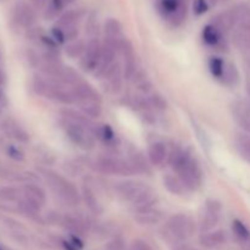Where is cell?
I'll use <instances>...</instances> for the list:
<instances>
[{"label":"cell","instance_id":"cell-1","mask_svg":"<svg viewBox=\"0 0 250 250\" xmlns=\"http://www.w3.org/2000/svg\"><path fill=\"white\" fill-rule=\"evenodd\" d=\"M168 156L171 167L177 173L186 189L197 190L203 183V172L197 159L186 149H177Z\"/></svg>","mask_w":250,"mask_h":250},{"label":"cell","instance_id":"cell-2","mask_svg":"<svg viewBox=\"0 0 250 250\" xmlns=\"http://www.w3.org/2000/svg\"><path fill=\"white\" fill-rule=\"evenodd\" d=\"M42 175L45 178L48 185L61 200L70 207H77L82 202L80 190L72 182L53 170H42Z\"/></svg>","mask_w":250,"mask_h":250},{"label":"cell","instance_id":"cell-3","mask_svg":"<svg viewBox=\"0 0 250 250\" xmlns=\"http://www.w3.org/2000/svg\"><path fill=\"white\" fill-rule=\"evenodd\" d=\"M62 128L67 138L83 150H92L95 146V137L88 128L70 120L63 119Z\"/></svg>","mask_w":250,"mask_h":250},{"label":"cell","instance_id":"cell-4","mask_svg":"<svg viewBox=\"0 0 250 250\" xmlns=\"http://www.w3.org/2000/svg\"><path fill=\"white\" fill-rule=\"evenodd\" d=\"M166 233L175 242L186 241L195 231V222L185 214H176L168 219L166 224ZM167 237V239H168Z\"/></svg>","mask_w":250,"mask_h":250},{"label":"cell","instance_id":"cell-5","mask_svg":"<svg viewBox=\"0 0 250 250\" xmlns=\"http://www.w3.org/2000/svg\"><path fill=\"white\" fill-rule=\"evenodd\" d=\"M100 172L109 176H133L136 173L131 161L117 158H103L98 161Z\"/></svg>","mask_w":250,"mask_h":250},{"label":"cell","instance_id":"cell-6","mask_svg":"<svg viewBox=\"0 0 250 250\" xmlns=\"http://www.w3.org/2000/svg\"><path fill=\"white\" fill-rule=\"evenodd\" d=\"M102 50L103 44L97 38L90 39L87 43L84 54L80 59V67L84 72L94 73L97 71L98 66H99L100 58H102Z\"/></svg>","mask_w":250,"mask_h":250},{"label":"cell","instance_id":"cell-7","mask_svg":"<svg viewBox=\"0 0 250 250\" xmlns=\"http://www.w3.org/2000/svg\"><path fill=\"white\" fill-rule=\"evenodd\" d=\"M158 9L161 16L173 24H178L186 17L183 0H158Z\"/></svg>","mask_w":250,"mask_h":250},{"label":"cell","instance_id":"cell-8","mask_svg":"<svg viewBox=\"0 0 250 250\" xmlns=\"http://www.w3.org/2000/svg\"><path fill=\"white\" fill-rule=\"evenodd\" d=\"M22 200L27 205L34 209L36 211H41L43 205L46 202V194L42 187L36 183H26L22 187Z\"/></svg>","mask_w":250,"mask_h":250},{"label":"cell","instance_id":"cell-9","mask_svg":"<svg viewBox=\"0 0 250 250\" xmlns=\"http://www.w3.org/2000/svg\"><path fill=\"white\" fill-rule=\"evenodd\" d=\"M146 188V185L142 181L125 180L116 185V193L122 200L134 202Z\"/></svg>","mask_w":250,"mask_h":250},{"label":"cell","instance_id":"cell-10","mask_svg":"<svg viewBox=\"0 0 250 250\" xmlns=\"http://www.w3.org/2000/svg\"><path fill=\"white\" fill-rule=\"evenodd\" d=\"M72 95L75 98V103H78L80 105L87 104V103H100V95L92 85L84 81H80L77 84L73 85Z\"/></svg>","mask_w":250,"mask_h":250},{"label":"cell","instance_id":"cell-11","mask_svg":"<svg viewBox=\"0 0 250 250\" xmlns=\"http://www.w3.org/2000/svg\"><path fill=\"white\" fill-rule=\"evenodd\" d=\"M15 22L23 28H29L36 22V14L29 5L19 2L12 11Z\"/></svg>","mask_w":250,"mask_h":250},{"label":"cell","instance_id":"cell-12","mask_svg":"<svg viewBox=\"0 0 250 250\" xmlns=\"http://www.w3.org/2000/svg\"><path fill=\"white\" fill-rule=\"evenodd\" d=\"M203 42L207 44L208 46L211 48H221L224 44V37H222V31L219 27L212 24H208L204 27L202 32Z\"/></svg>","mask_w":250,"mask_h":250},{"label":"cell","instance_id":"cell-13","mask_svg":"<svg viewBox=\"0 0 250 250\" xmlns=\"http://www.w3.org/2000/svg\"><path fill=\"white\" fill-rule=\"evenodd\" d=\"M168 158L167 149L163 142H154L148 148V160L150 165L161 166Z\"/></svg>","mask_w":250,"mask_h":250},{"label":"cell","instance_id":"cell-14","mask_svg":"<svg viewBox=\"0 0 250 250\" xmlns=\"http://www.w3.org/2000/svg\"><path fill=\"white\" fill-rule=\"evenodd\" d=\"M2 128H4V131L6 132L11 138L16 139L20 143H28L29 142V134L27 133L26 129L22 128L15 120H5V121L2 122Z\"/></svg>","mask_w":250,"mask_h":250},{"label":"cell","instance_id":"cell-15","mask_svg":"<svg viewBox=\"0 0 250 250\" xmlns=\"http://www.w3.org/2000/svg\"><path fill=\"white\" fill-rule=\"evenodd\" d=\"M227 241L226 232L222 229H215V231L205 232L200 237V243L203 247L208 249H214L216 247L225 244Z\"/></svg>","mask_w":250,"mask_h":250},{"label":"cell","instance_id":"cell-16","mask_svg":"<svg viewBox=\"0 0 250 250\" xmlns=\"http://www.w3.org/2000/svg\"><path fill=\"white\" fill-rule=\"evenodd\" d=\"M61 226L65 229H67L71 234H75V236L82 237L83 234L87 232V225L83 220L77 219L75 216H71V215H65L61 219Z\"/></svg>","mask_w":250,"mask_h":250},{"label":"cell","instance_id":"cell-17","mask_svg":"<svg viewBox=\"0 0 250 250\" xmlns=\"http://www.w3.org/2000/svg\"><path fill=\"white\" fill-rule=\"evenodd\" d=\"M90 132L95 137V139H99L100 142L109 144V146L114 144L116 141V133L111 128V126L107 124H94Z\"/></svg>","mask_w":250,"mask_h":250},{"label":"cell","instance_id":"cell-18","mask_svg":"<svg viewBox=\"0 0 250 250\" xmlns=\"http://www.w3.org/2000/svg\"><path fill=\"white\" fill-rule=\"evenodd\" d=\"M54 80H55L56 82L61 83V84L72 85V87L75 84H77L80 81H82L81 80L80 73H78L75 68H72L71 66H65V65L61 66L60 70L58 71V73H56Z\"/></svg>","mask_w":250,"mask_h":250},{"label":"cell","instance_id":"cell-19","mask_svg":"<svg viewBox=\"0 0 250 250\" xmlns=\"http://www.w3.org/2000/svg\"><path fill=\"white\" fill-rule=\"evenodd\" d=\"M81 197L82 200L85 203V207L95 215H99L103 212V207L100 204L99 199H98L97 194L94 190L89 187V186H83L82 192H81Z\"/></svg>","mask_w":250,"mask_h":250},{"label":"cell","instance_id":"cell-20","mask_svg":"<svg viewBox=\"0 0 250 250\" xmlns=\"http://www.w3.org/2000/svg\"><path fill=\"white\" fill-rule=\"evenodd\" d=\"M227 66H229V63H226V61L220 56H211L208 60V67H209L210 73L212 75V77L219 81H224L225 76H226Z\"/></svg>","mask_w":250,"mask_h":250},{"label":"cell","instance_id":"cell-21","mask_svg":"<svg viewBox=\"0 0 250 250\" xmlns=\"http://www.w3.org/2000/svg\"><path fill=\"white\" fill-rule=\"evenodd\" d=\"M163 182H164V187H165L171 194L178 195V197L185 194L186 187L178 176H173L168 173V175L164 176Z\"/></svg>","mask_w":250,"mask_h":250},{"label":"cell","instance_id":"cell-22","mask_svg":"<svg viewBox=\"0 0 250 250\" xmlns=\"http://www.w3.org/2000/svg\"><path fill=\"white\" fill-rule=\"evenodd\" d=\"M136 221L139 225H146V226H150V225H156L161 220V212L156 210L155 208L149 210H144V211H139L136 215Z\"/></svg>","mask_w":250,"mask_h":250},{"label":"cell","instance_id":"cell-23","mask_svg":"<svg viewBox=\"0 0 250 250\" xmlns=\"http://www.w3.org/2000/svg\"><path fill=\"white\" fill-rule=\"evenodd\" d=\"M232 115H233L234 120H236L237 124L242 127L243 129H246L247 132L250 133V115L249 112L244 109L242 105H232Z\"/></svg>","mask_w":250,"mask_h":250},{"label":"cell","instance_id":"cell-24","mask_svg":"<svg viewBox=\"0 0 250 250\" xmlns=\"http://www.w3.org/2000/svg\"><path fill=\"white\" fill-rule=\"evenodd\" d=\"M85 48H87V43L83 41H73L67 44L65 53L70 59H81L84 54Z\"/></svg>","mask_w":250,"mask_h":250},{"label":"cell","instance_id":"cell-25","mask_svg":"<svg viewBox=\"0 0 250 250\" xmlns=\"http://www.w3.org/2000/svg\"><path fill=\"white\" fill-rule=\"evenodd\" d=\"M219 221H220V214H216V212H211V211L205 212V215L202 219V222H200V229H202L203 233L212 231V229L219 225Z\"/></svg>","mask_w":250,"mask_h":250},{"label":"cell","instance_id":"cell-26","mask_svg":"<svg viewBox=\"0 0 250 250\" xmlns=\"http://www.w3.org/2000/svg\"><path fill=\"white\" fill-rule=\"evenodd\" d=\"M105 38H121L122 26L117 20L110 19L105 22Z\"/></svg>","mask_w":250,"mask_h":250},{"label":"cell","instance_id":"cell-27","mask_svg":"<svg viewBox=\"0 0 250 250\" xmlns=\"http://www.w3.org/2000/svg\"><path fill=\"white\" fill-rule=\"evenodd\" d=\"M236 146L239 154L250 163V137L247 134H239L236 139Z\"/></svg>","mask_w":250,"mask_h":250},{"label":"cell","instance_id":"cell-28","mask_svg":"<svg viewBox=\"0 0 250 250\" xmlns=\"http://www.w3.org/2000/svg\"><path fill=\"white\" fill-rule=\"evenodd\" d=\"M232 229H233L234 234L238 237L241 241H249L250 239V231L248 227L246 226L244 222H242L241 220L236 219L232 221Z\"/></svg>","mask_w":250,"mask_h":250},{"label":"cell","instance_id":"cell-29","mask_svg":"<svg viewBox=\"0 0 250 250\" xmlns=\"http://www.w3.org/2000/svg\"><path fill=\"white\" fill-rule=\"evenodd\" d=\"M82 107V111L85 116H88L89 119H95V117H99L102 115L103 109L100 103H87V104L81 105Z\"/></svg>","mask_w":250,"mask_h":250},{"label":"cell","instance_id":"cell-30","mask_svg":"<svg viewBox=\"0 0 250 250\" xmlns=\"http://www.w3.org/2000/svg\"><path fill=\"white\" fill-rule=\"evenodd\" d=\"M0 199L5 202H19L21 199L20 190L14 187H2L0 188Z\"/></svg>","mask_w":250,"mask_h":250},{"label":"cell","instance_id":"cell-31","mask_svg":"<svg viewBox=\"0 0 250 250\" xmlns=\"http://www.w3.org/2000/svg\"><path fill=\"white\" fill-rule=\"evenodd\" d=\"M32 85H33V89L37 94L42 95V97H45L46 92L49 89V80H45L42 76H34Z\"/></svg>","mask_w":250,"mask_h":250},{"label":"cell","instance_id":"cell-32","mask_svg":"<svg viewBox=\"0 0 250 250\" xmlns=\"http://www.w3.org/2000/svg\"><path fill=\"white\" fill-rule=\"evenodd\" d=\"M149 104L159 110H165L166 107H167V102H166L165 98H164L163 95L159 94V93L151 94V97L149 98Z\"/></svg>","mask_w":250,"mask_h":250},{"label":"cell","instance_id":"cell-33","mask_svg":"<svg viewBox=\"0 0 250 250\" xmlns=\"http://www.w3.org/2000/svg\"><path fill=\"white\" fill-rule=\"evenodd\" d=\"M105 250H125V241L121 237H115L107 242Z\"/></svg>","mask_w":250,"mask_h":250},{"label":"cell","instance_id":"cell-34","mask_svg":"<svg viewBox=\"0 0 250 250\" xmlns=\"http://www.w3.org/2000/svg\"><path fill=\"white\" fill-rule=\"evenodd\" d=\"M209 9V4H208L207 0H194V4H193V10H194L195 14L198 16L205 14Z\"/></svg>","mask_w":250,"mask_h":250},{"label":"cell","instance_id":"cell-35","mask_svg":"<svg viewBox=\"0 0 250 250\" xmlns=\"http://www.w3.org/2000/svg\"><path fill=\"white\" fill-rule=\"evenodd\" d=\"M7 155L10 156L11 159L16 161H23L24 160V155L19 148H16L15 146H7Z\"/></svg>","mask_w":250,"mask_h":250},{"label":"cell","instance_id":"cell-36","mask_svg":"<svg viewBox=\"0 0 250 250\" xmlns=\"http://www.w3.org/2000/svg\"><path fill=\"white\" fill-rule=\"evenodd\" d=\"M131 250H153L150 244L144 239H134L131 244Z\"/></svg>","mask_w":250,"mask_h":250},{"label":"cell","instance_id":"cell-37","mask_svg":"<svg viewBox=\"0 0 250 250\" xmlns=\"http://www.w3.org/2000/svg\"><path fill=\"white\" fill-rule=\"evenodd\" d=\"M222 210V205L219 200L216 199H209L207 202V211L216 212V214H220Z\"/></svg>","mask_w":250,"mask_h":250},{"label":"cell","instance_id":"cell-38","mask_svg":"<svg viewBox=\"0 0 250 250\" xmlns=\"http://www.w3.org/2000/svg\"><path fill=\"white\" fill-rule=\"evenodd\" d=\"M137 87L139 90H142L143 93H149L151 90V83L149 82L148 78L143 77L141 80L137 81Z\"/></svg>","mask_w":250,"mask_h":250},{"label":"cell","instance_id":"cell-39","mask_svg":"<svg viewBox=\"0 0 250 250\" xmlns=\"http://www.w3.org/2000/svg\"><path fill=\"white\" fill-rule=\"evenodd\" d=\"M60 246L62 247L63 250H80L70 239H60Z\"/></svg>","mask_w":250,"mask_h":250},{"label":"cell","instance_id":"cell-40","mask_svg":"<svg viewBox=\"0 0 250 250\" xmlns=\"http://www.w3.org/2000/svg\"><path fill=\"white\" fill-rule=\"evenodd\" d=\"M5 81H6V78H5V73L2 72V70L0 68V85H4Z\"/></svg>","mask_w":250,"mask_h":250},{"label":"cell","instance_id":"cell-41","mask_svg":"<svg viewBox=\"0 0 250 250\" xmlns=\"http://www.w3.org/2000/svg\"><path fill=\"white\" fill-rule=\"evenodd\" d=\"M66 1H67V4H68V2H71V1H73V0H66Z\"/></svg>","mask_w":250,"mask_h":250},{"label":"cell","instance_id":"cell-42","mask_svg":"<svg viewBox=\"0 0 250 250\" xmlns=\"http://www.w3.org/2000/svg\"><path fill=\"white\" fill-rule=\"evenodd\" d=\"M189 250H199V249H195V248H189Z\"/></svg>","mask_w":250,"mask_h":250},{"label":"cell","instance_id":"cell-43","mask_svg":"<svg viewBox=\"0 0 250 250\" xmlns=\"http://www.w3.org/2000/svg\"><path fill=\"white\" fill-rule=\"evenodd\" d=\"M248 93H249V95H250V85H249V88H248Z\"/></svg>","mask_w":250,"mask_h":250}]
</instances>
